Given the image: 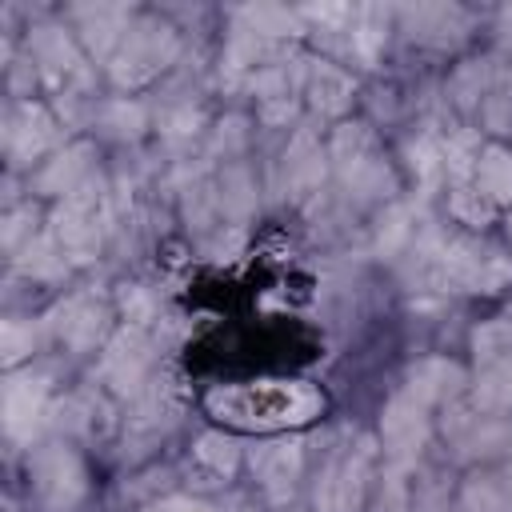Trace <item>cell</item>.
<instances>
[{
	"label": "cell",
	"instance_id": "6da1fadb",
	"mask_svg": "<svg viewBox=\"0 0 512 512\" xmlns=\"http://www.w3.org/2000/svg\"><path fill=\"white\" fill-rule=\"evenodd\" d=\"M208 408L228 420V424H244V428H280V424H300L308 416L320 412V392L308 384H280V380H264V384H236V388H220L208 396Z\"/></svg>",
	"mask_w": 512,
	"mask_h": 512
}]
</instances>
